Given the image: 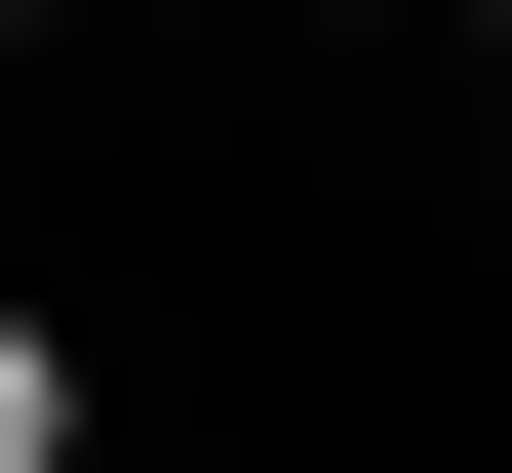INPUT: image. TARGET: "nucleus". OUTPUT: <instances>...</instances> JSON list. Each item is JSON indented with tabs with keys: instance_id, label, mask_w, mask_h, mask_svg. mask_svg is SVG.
Returning <instances> with one entry per match:
<instances>
[{
	"instance_id": "obj_1",
	"label": "nucleus",
	"mask_w": 512,
	"mask_h": 473,
	"mask_svg": "<svg viewBox=\"0 0 512 473\" xmlns=\"http://www.w3.org/2000/svg\"><path fill=\"white\" fill-rule=\"evenodd\" d=\"M0 473H79V316H40V276H0Z\"/></svg>"
},
{
	"instance_id": "obj_2",
	"label": "nucleus",
	"mask_w": 512,
	"mask_h": 473,
	"mask_svg": "<svg viewBox=\"0 0 512 473\" xmlns=\"http://www.w3.org/2000/svg\"><path fill=\"white\" fill-rule=\"evenodd\" d=\"M0 40H79V0H0Z\"/></svg>"
}]
</instances>
